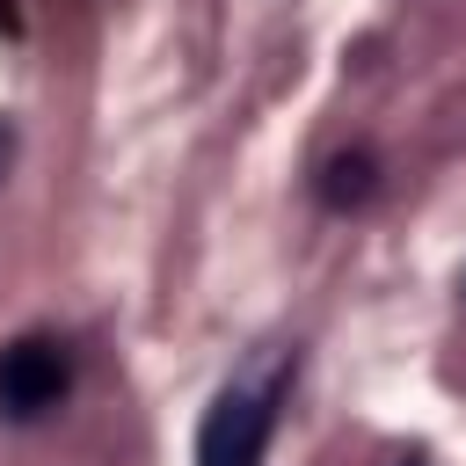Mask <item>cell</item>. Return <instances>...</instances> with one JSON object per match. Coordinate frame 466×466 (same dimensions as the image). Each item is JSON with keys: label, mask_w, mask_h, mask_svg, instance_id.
Masks as SVG:
<instances>
[{"label": "cell", "mask_w": 466, "mask_h": 466, "mask_svg": "<svg viewBox=\"0 0 466 466\" xmlns=\"http://www.w3.org/2000/svg\"><path fill=\"white\" fill-rule=\"evenodd\" d=\"M0 167H7V124H0Z\"/></svg>", "instance_id": "277c9868"}, {"label": "cell", "mask_w": 466, "mask_h": 466, "mask_svg": "<svg viewBox=\"0 0 466 466\" xmlns=\"http://www.w3.org/2000/svg\"><path fill=\"white\" fill-rule=\"evenodd\" d=\"M400 466H430V459H422V451H408V459H400Z\"/></svg>", "instance_id": "5b68a950"}, {"label": "cell", "mask_w": 466, "mask_h": 466, "mask_svg": "<svg viewBox=\"0 0 466 466\" xmlns=\"http://www.w3.org/2000/svg\"><path fill=\"white\" fill-rule=\"evenodd\" d=\"M73 400V342L66 335H15L0 350V422H44Z\"/></svg>", "instance_id": "7a4b0ae2"}, {"label": "cell", "mask_w": 466, "mask_h": 466, "mask_svg": "<svg viewBox=\"0 0 466 466\" xmlns=\"http://www.w3.org/2000/svg\"><path fill=\"white\" fill-rule=\"evenodd\" d=\"M291 379H299V350L284 342H262L204 408L197 422V466H262L269 459V437L284 422V400H291Z\"/></svg>", "instance_id": "6da1fadb"}, {"label": "cell", "mask_w": 466, "mask_h": 466, "mask_svg": "<svg viewBox=\"0 0 466 466\" xmlns=\"http://www.w3.org/2000/svg\"><path fill=\"white\" fill-rule=\"evenodd\" d=\"M313 197L328 211H364L379 197V153L371 146H350V153H328L320 175H313Z\"/></svg>", "instance_id": "3957f363"}]
</instances>
